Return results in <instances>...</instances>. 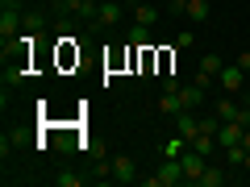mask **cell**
<instances>
[{
    "mask_svg": "<svg viewBox=\"0 0 250 187\" xmlns=\"http://www.w3.org/2000/svg\"><path fill=\"white\" fill-rule=\"evenodd\" d=\"M142 183H146V187H175V183H184V162H179V158H163L159 170L146 175Z\"/></svg>",
    "mask_w": 250,
    "mask_h": 187,
    "instance_id": "1",
    "label": "cell"
},
{
    "mask_svg": "<svg viewBox=\"0 0 250 187\" xmlns=\"http://www.w3.org/2000/svg\"><path fill=\"white\" fill-rule=\"evenodd\" d=\"M108 179H113V183H138V162L129 158V154H117V158L108 162Z\"/></svg>",
    "mask_w": 250,
    "mask_h": 187,
    "instance_id": "2",
    "label": "cell"
},
{
    "mask_svg": "<svg viewBox=\"0 0 250 187\" xmlns=\"http://www.w3.org/2000/svg\"><path fill=\"white\" fill-rule=\"evenodd\" d=\"M179 162H184V179H188V183H196V179L205 175V167H208V158H205V154H196L192 146L179 154Z\"/></svg>",
    "mask_w": 250,
    "mask_h": 187,
    "instance_id": "3",
    "label": "cell"
},
{
    "mask_svg": "<svg viewBox=\"0 0 250 187\" xmlns=\"http://www.w3.org/2000/svg\"><path fill=\"white\" fill-rule=\"evenodd\" d=\"M242 79H246V71H242L238 62H225V67H221V75H217L221 92H229V96H238V92H242Z\"/></svg>",
    "mask_w": 250,
    "mask_h": 187,
    "instance_id": "4",
    "label": "cell"
},
{
    "mask_svg": "<svg viewBox=\"0 0 250 187\" xmlns=\"http://www.w3.org/2000/svg\"><path fill=\"white\" fill-rule=\"evenodd\" d=\"M175 133L188 137V142L200 133V116H196V108H184V112H175Z\"/></svg>",
    "mask_w": 250,
    "mask_h": 187,
    "instance_id": "5",
    "label": "cell"
},
{
    "mask_svg": "<svg viewBox=\"0 0 250 187\" xmlns=\"http://www.w3.org/2000/svg\"><path fill=\"white\" fill-rule=\"evenodd\" d=\"M221 67H225V62L217 58V54H205V58H200V75H196V83H200V88H208V83L221 75Z\"/></svg>",
    "mask_w": 250,
    "mask_h": 187,
    "instance_id": "6",
    "label": "cell"
},
{
    "mask_svg": "<svg viewBox=\"0 0 250 187\" xmlns=\"http://www.w3.org/2000/svg\"><path fill=\"white\" fill-rule=\"evenodd\" d=\"M242 133H246V125H238V121H221V129H217V146H238L242 142Z\"/></svg>",
    "mask_w": 250,
    "mask_h": 187,
    "instance_id": "7",
    "label": "cell"
},
{
    "mask_svg": "<svg viewBox=\"0 0 250 187\" xmlns=\"http://www.w3.org/2000/svg\"><path fill=\"white\" fill-rule=\"evenodd\" d=\"M242 108H246V104H238V100H233L229 92H221V100L213 104V112L221 116V121H238V116H242Z\"/></svg>",
    "mask_w": 250,
    "mask_h": 187,
    "instance_id": "8",
    "label": "cell"
},
{
    "mask_svg": "<svg viewBox=\"0 0 250 187\" xmlns=\"http://www.w3.org/2000/svg\"><path fill=\"white\" fill-rule=\"evenodd\" d=\"M17 29H21V13L0 9V37H4V42H13V37H17Z\"/></svg>",
    "mask_w": 250,
    "mask_h": 187,
    "instance_id": "9",
    "label": "cell"
},
{
    "mask_svg": "<svg viewBox=\"0 0 250 187\" xmlns=\"http://www.w3.org/2000/svg\"><path fill=\"white\" fill-rule=\"evenodd\" d=\"M179 100H184V108H205V88L200 83H179Z\"/></svg>",
    "mask_w": 250,
    "mask_h": 187,
    "instance_id": "10",
    "label": "cell"
},
{
    "mask_svg": "<svg viewBox=\"0 0 250 187\" xmlns=\"http://www.w3.org/2000/svg\"><path fill=\"white\" fill-rule=\"evenodd\" d=\"M117 21H121V4H113V0H108V4H100V13H96V21H92V25H96V29H108V25H117Z\"/></svg>",
    "mask_w": 250,
    "mask_h": 187,
    "instance_id": "11",
    "label": "cell"
},
{
    "mask_svg": "<svg viewBox=\"0 0 250 187\" xmlns=\"http://www.w3.org/2000/svg\"><path fill=\"white\" fill-rule=\"evenodd\" d=\"M225 179H229V175H225L221 167H213V162H208V167H205V175L196 179V187H221Z\"/></svg>",
    "mask_w": 250,
    "mask_h": 187,
    "instance_id": "12",
    "label": "cell"
},
{
    "mask_svg": "<svg viewBox=\"0 0 250 187\" xmlns=\"http://www.w3.org/2000/svg\"><path fill=\"white\" fill-rule=\"evenodd\" d=\"M154 21H159V9H154V4H134V25H146V29H150Z\"/></svg>",
    "mask_w": 250,
    "mask_h": 187,
    "instance_id": "13",
    "label": "cell"
},
{
    "mask_svg": "<svg viewBox=\"0 0 250 187\" xmlns=\"http://www.w3.org/2000/svg\"><path fill=\"white\" fill-rule=\"evenodd\" d=\"M188 21L192 25H205L208 21V0H188Z\"/></svg>",
    "mask_w": 250,
    "mask_h": 187,
    "instance_id": "14",
    "label": "cell"
},
{
    "mask_svg": "<svg viewBox=\"0 0 250 187\" xmlns=\"http://www.w3.org/2000/svg\"><path fill=\"white\" fill-rule=\"evenodd\" d=\"M192 150H196V154H205V158H213L217 137H213V133H196V137H192Z\"/></svg>",
    "mask_w": 250,
    "mask_h": 187,
    "instance_id": "15",
    "label": "cell"
},
{
    "mask_svg": "<svg viewBox=\"0 0 250 187\" xmlns=\"http://www.w3.org/2000/svg\"><path fill=\"white\" fill-rule=\"evenodd\" d=\"M129 46H142V50H146V46H150V29L134 25V29H129Z\"/></svg>",
    "mask_w": 250,
    "mask_h": 187,
    "instance_id": "16",
    "label": "cell"
},
{
    "mask_svg": "<svg viewBox=\"0 0 250 187\" xmlns=\"http://www.w3.org/2000/svg\"><path fill=\"white\" fill-rule=\"evenodd\" d=\"M242 158H246V146H225V162H229V167H242Z\"/></svg>",
    "mask_w": 250,
    "mask_h": 187,
    "instance_id": "17",
    "label": "cell"
},
{
    "mask_svg": "<svg viewBox=\"0 0 250 187\" xmlns=\"http://www.w3.org/2000/svg\"><path fill=\"white\" fill-rule=\"evenodd\" d=\"M54 183H59V187H80L83 175H75V170H59V175H54Z\"/></svg>",
    "mask_w": 250,
    "mask_h": 187,
    "instance_id": "18",
    "label": "cell"
},
{
    "mask_svg": "<svg viewBox=\"0 0 250 187\" xmlns=\"http://www.w3.org/2000/svg\"><path fill=\"white\" fill-rule=\"evenodd\" d=\"M21 29H25V34H34V29H42V21H38L34 13H25V17H21Z\"/></svg>",
    "mask_w": 250,
    "mask_h": 187,
    "instance_id": "19",
    "label": "cell"
},
{
    "mask_svg": "<svg viewBox=\"0 0 250 187\" xmlns=\"http://www.w3.org/2000/svg\"><path fill=\"white\" fill-rule=\"evenodd\" d=\"M9 154H13V137L4 133V137H0V158H9Z\"/></svg>",
    "mask_w": 250,
    "mask_h": 187,
    "instance_id": "20",
    "label": "cell"
},
{
    "mask_svg": "<svg viewBox=\"0 0 250 187\" xmlns=\"http://www.w3.org/2000/svg\"><path fill=\"white\" fill-rule=\"evenodd\" d=\"M0 9H13V13H21V0H0Z\"/></svg>",
    "mask_w": 250,
    "mask_h": 187,
    "instance_id": "21",
    "label": "cell"
},
{
    "mask_svg": "<svg viewBox=\"0 0 250 187\" xmlns=\"http://www.w3.org/2000/svg\"><path fill=\"white\" fill-rule=\"evenodd\" d=\"M171 9H175V13H188V0H171Z\"/></svg>",
    "mask_w": 250,
    "mask_h": 187,
    "instance_id": "22",
    "label": "cell"
},
{
    "mask_svg": "<svg viewBox=\"0 0 250 187\" xmlns=\"http://www.w3.org/2000/svg\"><path fill=\"white\" fill-rule=\"evenodd\" d=\"M46 4H50V9H62V4H67V0H46Z\"/></svg>",
    "mask_w": 250,
    "mask_h": 187,
    "instance_id": "23",
    "label": "cell"
},
{
    "mask_svg": "<svg viewBox=\"0 0 250 187\" xmlns=\"http://www.w3.org/2000/svg\"><path fill=\"white\" fill-rule=\"evenodd\" d=\"M242 146H246V150H250V129H246V133H242Z\"/></svg>",
    "mask_w": 250,
    "mask_h": 187,
    "instance_id": "24",
    "label": "cell"
},
{
    "mask_svg": "<svg viewBox=\"0 0 250 187\" xmlns=\"http://www.w3.org/2000/svg\"><path fill=\"white\" fill-rule=\"evenodd\" d=\"M246 108H250V100H246Z\"/></svg>",
    "mask_w": 250,
    "mask_h": 187,
    "instance_id": "25",
    "label": "cell"
}]
</instances>
